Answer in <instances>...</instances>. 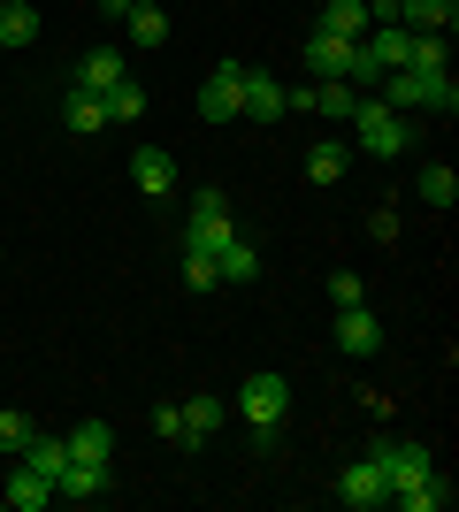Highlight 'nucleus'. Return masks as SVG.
Masks as SVG:
<instances>
[{"instance_id":"f257e3e1","label":"nucleus","mask_w":459,"mask_h":512,"mask_svg":"<svg viewBox=\"0 0 459 512\" xmlns=\"http://www.w3.org/2000/svg\"><path fill=\"white\" fill-rule=\"evenodd\" d=\"M360 459H368L375 474H383V490H414V482H429V474H437V451L421 444V436H375L368 451H360Z\"/></svg>"},{"instance_id":"f03ea898","label":"nucleus","mask_w":459,"mask_h":512,"mask_svg":"<svg viewBox=\"0 0 459 512\" xmlns=\"http://www.w3.org/2000/svg\"><path fill=\"white\" fill-rule=\"evenodd\" d=\"M375 100L398 107V115H452L459 92H452V77H429V69H391V77L375 85Z\"/></svg>"},{"instance_id":"7ed1b4c3","label":"nucleus","mask_w":459,"mask_h":512,"mask_svg":"<svg viewBox=\"0 0 459 512\" xmlns=\"http://www.w3.org/2000/svg\"><path fill=\"white\" fill-rule=\"evenodd\" d=\"M284 413H291V383H284V375H268V367H253V375H245V390H238V421L253 428L261 444H276Z\"/></svg>"},{"instance_id":"20e7f679","label":"nucleus","mask_w":459,"mask_h":512,"mask_svg":"<svg viewBox=\"0 0 459 512\" xmlns=\"http://www.w3.org/2000/svg\"><path fill=\"white\" fill-rule=\"evenodd\" d=\"M352 123H360V153H375V161H398V153H406V138H414V130H406V115H398V107H383L375 92H360Z\"/></svg>"},{"instance_id":"39448f33","label":"nucleus","mask_w":459,"mask_h":512,"mask_svg":"<svg viewBox=\"0 0 459 512\" xmlns=\"http://www.w3.org/2000/svg\"><path fill=\"white\" fill-rule=\"evenodd\" d=\"M306 69H314V85H352V69H360V39L314 31V39H306ZM352 92H360V85H352Z\"/></svg>"},{"instance_id":"423d86ee","label":"nucleus","mask_w":459,"mask_h":512,"mask_svg":"<svg viewBox=\"0 0 459 512\" xmlns=\"http://www.w3.org/2000/svg\"><path fill=\"white\" fill-rule=\"evenodd\" d=\"M238 85H245V62H215V69H207V85H199V115H207V123H238V115H245Z\"/></svg>"},{"instance_id":"0eeeda50","label":"nucleus","mask_w":459,"mask_h":512,"mask_svg":"<svg viewBox=\"0 0 459 512\" xmlns=\"http://www.w3.org/2000/svg\"><path fill=\"white\" fill-rule=\"evenodd\" d=\"M222 245H238L230 199H222V192H199L192 199V253H222Z\"/></svg>"},{"instance_id":"6e6552de","label":"nucleus","mask_w":459,"mask_h":512,"mask_svg":"<svg viewBox=\"0 0 459 512\" xmlns=\"http://www.w3.org/2000/svg\"><path fill=\"white\" fill-rule=\"evenodd\" d=\"M299 107V115H322V123H352V107H360V92L352 85H299L284 92V115Z\"/></svg>"},{"instance_id":"1a4fd4ad","label":"nucleus","mask_w":459,"mask_h":512,"mask_svg":"<svg viewBox=\"0 0 459 512\" xmlns=\"http://www.w3.org/2000/svg\"><path fill=\"white\" fill-rule=\"evenodd\" d=\"M337 352L375 360V352H383V321H375L368 306H337Z\"/></svg>"},{"instance_id":"9d476101","label":"nucleus","mask_w":459,"mask_h":512,"mask_svg":"<svg viewBox=\"0 0 459 512\" xmlns=\"http://www.w3.org/2000/svg\"><path fill=\"white\" fill-rule=\"evenodd\" d=\"M108 459H62V474H54V497H69V505H85V497H108Z\"/></svg>"},{"instance_id":"9b49d317","label":"nucleus","mask_w":459,"mask_h":512,"mask_svg":"<svg viewBox=\"0 0 459 512\" xmlns=\"http://www.w3.org/2000/svg\"><path fill=\"white\" fill-rule=\"evenodd\" d=\"M0 505H8V512H46V505H54V482H46L39 467H23V459H16V467H8V490H0Z\"/></svg>"},{"instance_id":"f8f14e48","label":"nucleus","mask_w":459,"mask_h":512,"mask_svg":"<svg viewBox=\"0 0 459 512\" xmlns=\"http://www.w3.org/2000/svg\"><path fill=\"white\" fill-rule=\"evenodd\" d=\"M337 497H345L352 512H375V505H391V490H383V474H375L368 459H352V467L337 474Z\"/></svg>"},{"instance_id":"ddd939ff","label":"nucleus","mask_w":459,"mask_h":512,"mask_svg":"<svg viewBox=\"0 0 459 512\" xmlns=\"http://www.w3.org/2000/svg\"><path fill=\"white\" fill-rule=\"evenodd\" d=\"M131 184H138L146 199H161V192L176 184V153H169V146H138V153H131Z\"/></svg>"},{"instance_id":"4468645a","label":"nucleus","mask_w":459,"mask_h":512,"mask_svg":"<svg viewBox=\"0 0 459 512\" xmlns=\"http://www.w3.org/2000/svg\"><path fill=\"white\" fill-rule=\"evenodd\" d=\"M238 100H245V123H276V115H284V85H276L268 69H245Z\"/></svg>"},{"instance_id":"2eb2a0df","label":"nucleus","mask_w":459,"mask_h":512,"mask_svg":"<svg viewBox=\"0 0 459 512\" xmlns=\"http://www.w3.org/2000/svg\"><path fill=\"white\" fill-rule=\"evenodd\" d=\"M131 77V54H115V46H92L85 62H77V92H108Z\"/></svg>"},{"instance_id":"dca6fc26","label":"nucleus","mask_w":459,"mask_h":512,"mask_svg":"<svg viewBox=\"0 0 459 512\" xmlns=\"http://www.w3.org/2000/svg\"><path fill=\"white\" fill-rule=\"evenodd\" d=\"M398 23H406V31H444V39H452L459 0H398Z\"/></svg>"},{"instance_id":"f3484780","label":"nucleus","mask_w":459,"mask_h":512,"mask_svg":"<svg viewBox=\"0 0 459 512\" xmlns=\"http://www.w3.org/2000/svg\"><path fill=\"white\" fill-rule=\"evenodd\" d=\"M39 39V8H31V0H0V54H8V46H31Z\"/></svg>"},{"instance_id":"a211bd4d","label":"nucleus","mask_w":459,"mask_h":512,"mask_svg":"<svg viewBox=\"0 0 459 512\" xmlns=\"http://www.w3.org/2000/svg\"><path fill=\"white\" fill-rule=\"evenodd\" d=\"M345 169H352V146H337V138H314V146H306V176H314V184H337Z\"/></svg>"},{"instance_id":"6ab92c4d","label":"nucleus","mask_w":459,"mask_h":512,"mask_svg":"<svg viewBox=\"0 0 459 512\" xmlns=\"http://www.w3.org/2000/svg\"><path fill=\"white\" fill-rule=\"evenodd\" d=\"M69 459H115V428L108 421H77L69 428Z\"/></svg>"},{"instance_id":"aec40b11","label":"nucleus","mask_w":459,"mask_h":512,"mask_svg":"<svg viewBox=\"0 0 459 512\" xmlns=\"http://www.w3.org/2000/svg\"><path fill=\"white\" fill-rule=\"evenodd\" d=\"M176 413H184V436H176V444H207V436L222 428V406H215V398H184Z\"/></svg>"},{"instance_id":"412c9836","label":"nucleus","mask_w":459,"mask_h":512,"mask_svg":"<svg viewBox=\"0 0 459 512\" xmlns=\"http://www.w3.org/2000/svg\"><path fill=\"white\" fill-rule=\"evenodd\" d=\"M314 31H337V39H360V31H368V0H329Z\"/></svg>"},{"instance_id":"4be33fe9","label":"nucleus","mask_w":459,"mask_h":512,"mask_svg":"<svg viewBox=\"0 0 459 512\" xmlns=\"http://www.w3.org/2000/svg\"><path fill=\"white\" fill-rule=\"evenodd\" d=\"M391 505H398V512H444V505H452V482H444V474H429V482H414V490H398Z\"/></svg>"},{"instance_id":"5701e85b","label":"nucleus","mask_w":459,"mask_h":512,"mask_svg":"<svg viewBox=\"0 0 459 512\" xmlns=\"http://www.w3.org/2000/svg\"><path fill=\"white\" fill-rule=\"evenodd\" d=\"M414 192H421V207H437V214H444V207L459 199V176L437 161V169H421V176H414Z\"/></svg>"},{"instance_id":"b1692460","label":"nucleus","mask_w":459,"mask_h":512,"mask_svg":"<svg viewBox=\"0 0 459 512\" xmlns=\"http://www.w3.org/2000/svg\"><path fill=\"white\" fill-rule=\"evenodd\" d=\"M69 130H77V138L108 130V100H100V92H69Z\"/></svg>"},{"instance_id":"393cba45","label":"nucleus","mask_w":459,"mask_h":512,"mask_svg":"<svg viewBox=\"0 0 459 512\" xmlns=\"http://www.w3.org/2000/svg\"><path fill=\"white\" fill-rule=\"evenodd\" d=\"M62 459H69V436H46V428H39V436H31V451H23V467H39L46 482L62 474Z\"/></svg>"},{"instance_id":"a878e982","label":"nucleus","mask_w":459,"mask_h":512,"mask_svg":"<svg viewBox=\"0 0 459 512\" xmlns=\"http://www.w3.org/2000/svg\"><path fill=\"white\" fill-rule=\"evenodd\" d=\"M123 31H131V46H161V39H169V16H161V0H153V8H131V16H123Z\"/></svg>"},{"instance_id":"bb28decb","label":"nucleus","mask_w":459,"mask_h":512,"mask_svg":"<svg viewBox=\"0 0 459 512\" xmlns=\"http://www.w3.org/2000/svg\"><path fill=\"white\" fill-rule=\"evenodd\" d=\"M215 268H222V283H253L261 276V253H253V245H222Z\"/></svg>"},{"instance_id":"cd10ccee","label":"nucleus","mask_w":459,"mask_h":512,"mask_svg":"<svg viewBox=\"0 0 459 512\" xmlns=\"http://www.w3.org/2000/svg\"><path fill=\"white\" fill-rule=\"evenodd\" d=\"M100 100H108V123H138V115H146V92H138L131 77H123V85H108Z\"/></svg>"},{"instance_id":"c85d7f7f","label":"nucleus","mask_w":459,"mask_h":512,"mask_svg":"<svg viewBox=\"0 0 459 512\" xmlns=\"http://www.w3.org/2000/svg\"><path fill=\"white\" fill-rule=\"evenodd\" d=\"M39 436V421H23V413H0V459H23Z\"/></svg>"},{"instance_id":"c756f323","label":"nucleus","mask_w":459,"mask_h":512,"mask_svg":"<svg viewBox=\"0 0 459 512\" xmlns=\"http://www.w3.org/2000/svg\"><path fill=\"white\" fill-rule=\"evenodd\" d=\"M184 283H192V291H215V283H222L215 253H184Z\"/></svg>"},{"instance_id":"7c9ffc66","label":"nucleus","mask_w":459,"mask_h":512,"mask_svg":"<svg viewBox=\"0 0 459 512\" xmlns=\"http://www.w3.org/2000/svg\"><path fill=\"white\" fill-rule=\"evenodd\" d=\"M329 299H337V306H360V299H368V283L352 276V268H337V276H329Z\"/></svg>"},{"instance_id":"2f4dec72","label":"nucleus","mask_w":459,"mask_h":512,"mask_svg":"<svg viewBox=\"0 0 459 512\" xmlns=\"http://www.w3.org/2000/svg\"><path fill=\"white\" fill-rule=\"evenodd\" d=\"M368 237H375V245H391V237H398V207H375L368 214Z\"/></svg>"},{"instance_id":"473e14b6","label":"nucleus","mask_w":459,"mask_h":512,"mask_svg":"<svg viewBox=\"0 0 459 512\" xmlns=\"http://www.w3.org/2000/svg\"><path fill=\"white\" fill-rule=\"evenodd\" d=\"M153 436H169V444H176V436H184V413H176V406H153Z\"/></svg>"},{"instance_id":"72a5a7b5","label":"nucleus","mask_w":459,"mask_h":512,"mask_svg":"<svg viewBox=\"0 0 459 512\" xmlns=\"http://www.w3.org/2000/svg\"><path fill=\"white\" fill-rule=\"evenodd\" d=\"M131 8H153V0H131Z\"/></svg>"},{"instance_id":"f704fd0d","label":"nucleus","mask_w":459,"mask_h":512,"mask_svg":"<svg viewBox=\"0 0 459 512\" xmlns=\"http://www.w3.org/2000/svg\"><path fill=\"white\" fill-rule=\"evenodd\" d=\"M0 260H8V245H0Z\"/></svg>"}]
</instances>
